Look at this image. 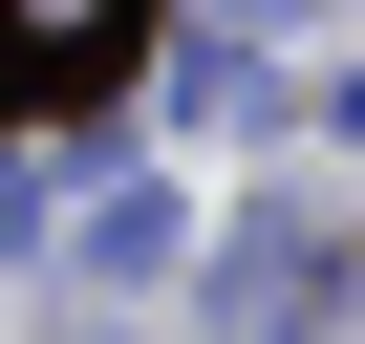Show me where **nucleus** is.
<instances>
[{
	"mask_svg": "<svg viewBox=\"0 0 365 344\" xmlns=\"http://www.w3.org/2000/svg\"><path fill=\"white\" fill-rule=\"evenodd\" d=\"M150 22V0H0V86H65V65H108Z\"/></svg>",
	"mask_w": 365,
	"mask_h": 344,
	"instance_id": "nucleus-1",
	"label": "nucleus"
},
{
	"mask_svg": "<svg viewBox=\"0 0 365 344\" xmlns=\"http://www.w3.org/2000/svg\"><path fill=\"white\" fill-rule=\"evenodd\" d=\"M172 237H194L172 194H108V216H86V258H108V280H172Z\"/></svg>",
	"mask_w": 365,
	"mask_h": 344,
	"instance_id": "nucleus-2",
	"label": "nucleus"
}]
</instances>
